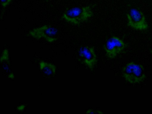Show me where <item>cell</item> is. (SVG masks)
<instances>
[{
	"instance_id": "obj_1",
	"label": "cell",
	"mask_w": 152,
	"mask_h": 114,
	"mask_svg": "<svg viewBox=\"0 0 152 114\" xmlns=\"http://www.w3.org/2000/svg\"><path fill=\"white\" fill-rule=\"evenodd\" d=\"M93 15L91 7L87 6L71 8L64 12L62 17L68 22L78 24L86 20Z\"/></svg>"
},
{
	"instance_id": "obj_2",
	"label": "cell",
	"mask_w": 152,
	"mask_h": 114,
	"mask_svg": "<svg viewBox=\"0 0 152 114\" xmlns=\"http://www.w3.org/2000/svg\"><path fill=\"white\" fill-rule=\"evenodd\" d=\"M122 74L125 80L132 84L141 83L146 77L142 66L133 62L129 63L125 66L123 69Z\"/></svg>"
},
{
	"instance_id": "obj_3",
	"label": "cell",
	"mask_w": 152,
	"mask_h": 114,
	"mask_svg": "<svg viewBox=\"0 0 152 114\" xmlns=\"http://www.w3.org/2000/svg\"><path fill=\"white\" fill-rule=\"evenodd\" d=\"M127 25L140 31L148 29V25L143 13L135 8L131 9L126 15Z\"/></svg>"
},
{
	"instance_id": "obj_4",
	"label": "cell",
	"mask_w": 152,
	"mask_h": 114,
	"mask_svg": "<svg viewBox=\"0 0 152 114\" xmlns=\"http://www.w3.org/2000/svg\"><path fill=\"white\" fill-rule=\"evenodd\" d=\"M58 30L55 28L47 25L33 29L29 31V34L36 39L44 38L49 42L57 39Z\"/></svg>"
},
{
	"instance_id": "obj_5",
	"label": "cell",
	"mask_w": 152,
	"mask_h": 114,
	"mask_svg": "<svg viewBox=\"0 0 152 114\" xmlns=\"http://www.w3.org/2000/svg\"><path fill=\"white\" fill-rule=\"evenodd\" d=\"M126 46L123 40L117 37L113 36L107 41L104 48L107 57L112 59L123 50Z\"/></svg>"
},
{
	"instance_id": "obj_6",
	"label": "cell",
	"mask_w": 152,
	"mask_h": 114,
	"mask_svg": "<svg viewBox=\"0 0 152 114\" xmlns=\"http://www.w3.org/2000/svg\"><path fill=\"white\" fill-rule=\"evenodd\" d=\"M79 55L83 62L90 69L94 68L97 62V57L94 48L85 46L80 48Z\"/></svg>"
},
{
	"instance_id": "obj_7",
	"label": "cell",
	"mask_w": 152,
	"mask_h": 114,
	"mask_svg": "<svg viewBox=\"0 0 152 114\" xmlns=\"http://www.w3.org/2000/svg\"><path fill=\"white\" fill-rule=\"evenodd\" d=\"M12 0H1V5L4 7H6L11 2Z\"/></svg>"
},
{
	"instance_id": "obj_8",
	"label": "cell",
	"mask_w": 152,
	"mask_h": 114,
	"mask_svg": "<svg viewBox=\"0 0 152 114\" xmlns=\"http://www.w3.org/2000/svg\"><path fill=\"white\" fill-rule=\"evenodd\" d=\"M87 113H102L99 111L95 110L90 109L86 111Z\"/></svg>"
},
{
	"instance_id": "obj_9",
	"label": "cell",
	"mask_w": 152,
	"mask_h": 114,
	"mask_svg": "<svg viewBox=\"0 0 152 114\" xmlns=\"http://www.w3.org/2000/svg\"></svg>"
}]
</instances>
